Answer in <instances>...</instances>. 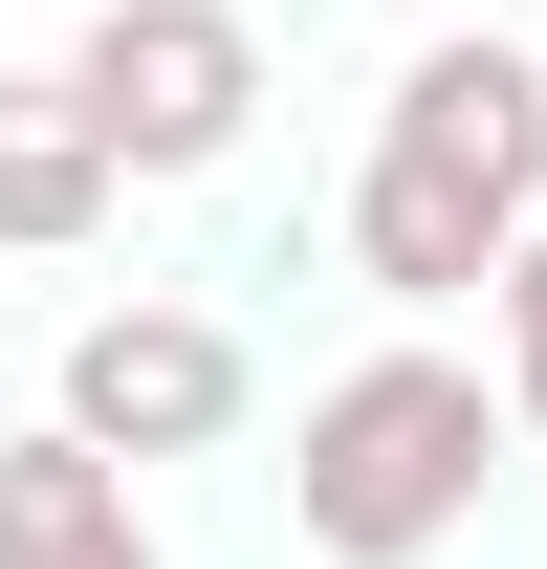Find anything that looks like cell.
I'll return each mask as SVG.
<instances>
[{"label":"cell","instance_id":"cell-1","mask_svg":"<svg viewBox=\"0 0 547 569\" xmlns=\"http://www.w3.org/2000/svg\"><path fill=\"white\" fill-rule=\"evenodd\" d=\"M504 395H481L460 351H350L329 395H307V460H285V503H307V548L329 569H416L481 526V460H504Z\"/></svg>","mask_w":547,"mask_h":569},{"label":"cell","instance_id":"cell-2","mask_svg":"<svg viewBox=\"0 0 547 569\" xmlns=\"http://www.w3.org/2000/svg\"><path fill=\"white\" fill-rule=\"evenodd\" d=\"M67 88H88V132L132 153V176H219V153L263 132V22L241 0H88Z\"/></svg>","mask_w":547,"mask_h":569},{"label":"cell","instance_id":"cell-3","mask_svg":"<svg viewBox=\"0 0 547 569\" xmlns=\"http://www.w3.org/2000/svg\"><path fill=\"white\" fill-rule=\"evenodd\" d=\"M67 438L88 460H219V438H241V329H219V307H88L67 329Z\"/></svg>","mask_w":547,"mask_h":569},{"label":"cell","instance_id":"cell-4","mask_svg":"<svg viewBox=\"0 0 547 569\" xmlns=\"http://www.w3.org/2000/svg\"><path fill=\"white\" fill-rule=\"evenodd\" d=\"M395 153H438V176H481L504 219H547V44L438 22V44L395 67Z\"/></svg>","mask_w":547,"mask_h":569},{"label":"cell","instance_id":"cell-5","mask_svg":"<svg viewBox=\"0 0 547 569\" xmlns=\"http://www.w3.org/2000/svg\"><path fill=\"white\" fill-rule=\"evenodd\" d=\"M350 263L395 284V307H460V284L504 307V263H526V219L481 198V176H438V153H395V132H372V176H350Z\"/></svg>","mask_w":547,"mask_h":569},{"label":"cell","instance_id":"cell-6","mask_svg":"<svg viewBox=\"0 0 547 569\" xmlns=\"http://www.w3.org/2000/svg\"><path fill=\"white\" fill-rule=\"evenodd\" d=\"M110 198H132V153L88 132V88H67V67H0V241H22V263H67Z\"/></svg>","mask_w":547,"mask_h":569},{"label":"cell","instance_id":"cell-7","mask_svg":"<svg viewBox=\"0 0 547 569\" xmlns=\"http://www.w3.org/2000/svg\"><path fill=\"white\" fill-rule=\"evenodd\" d=\"M0 569H153L132 460H88L67 417H44V438H0Z\"/></svg>","mask_w":547,"mask_h":569},{"label":"cell","instance_id":"cell-8","mask_svg":"<svg viewBox=\"0 0 547 569\" xmlns=\"http://www.w3.org/2000/svg\"><path fill=\"white\" fill-rule=\"evenodd\" d=\"M504 417L547 438V219H526V263H504Z\"/></svg>","mask_w":547,"mask_h":569}]
</instances>
